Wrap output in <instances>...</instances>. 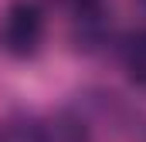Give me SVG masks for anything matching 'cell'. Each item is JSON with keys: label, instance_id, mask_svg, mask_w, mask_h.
Returning <instances> with one entry per match:
<instances>
[{"label": "cell", "instance_id": "1", "mask_svg": "<svg viewBox=\"0 0 146 142\" xmlns=\"http://www.w3.org/2000/svg\"><path fill=\"white\" fill-rule=\"evenodd\" d=\"M44 41V10L37 0H14L3 20V44L10 54L27 58Z\"/></svg>", "mask_w": 146, "mask_h": 142}, {"label": "cell", "instance_id": "2", "mask_svg": "<svg viewBox=\"0 0 146 142\" xmlns=\"http://www.w3.org/2000/svg\"><path fill=\"white\" fill-rule=\"evenodd\" d=\"M122 64H126V74L133 78V85H139L146 91V27L136 31V34L126 41V47H122Z\"/></svg>", "mask_w": 146, "mask_h": 142}, {"label": "cell", "instance_id": "3", "mask_svg": "<svg viewBox=\"0 0 146 142\" xmlns=\"http://www.w3.org/2000/svg\"><path fill=\"white\" fill-rule=\"evenodd\" d=\"M37 142H88V132L78 118L58 115V118H51L48 125L37 129Z\"/></svg>", "mask_w": 146, "mask_h": 142}, {"label": "cell", "instance_id": "4", "mask_svg": "<svg viewBox=\"0 0 146 142\" xmlns=\"http://www.w3.org/2000/svg\"><path fill=\"white\" fill-rule=\"evenodd\" d=\"M0 142H37V129H27V125H14V129H7Z\"/></svg>", "mask_w": 146, "mask_h": 142}]
</instances>
